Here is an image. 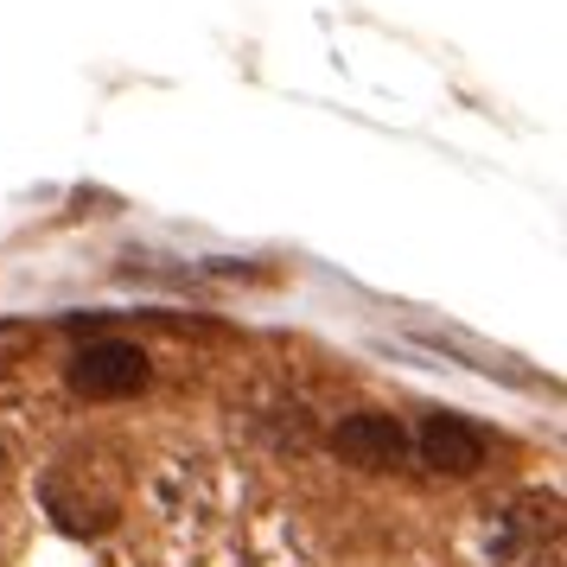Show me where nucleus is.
I'll use <instances>...</instances> for the list:
<instances>
[{
  "instance_id": "f257e3e1",
  "label": "nucleus",
  "mask_w": 567,
  "mask_h": 567,
  "mask_svg": "<svg viewBox=\"0 0 567 567\" xmlns=\"http://www.w3.org/2000/svg\"><path fill=\"white\" fill-rule=\"evenodd\" d=\"M141 383H147V351L128 344V338H96V344H83L78 363H71V389H78V395H96V402L134 395Z\"/></svg>"
},
{
  "instance_id": "f03ea898",
  "label": "nucleus",
  "mask_w": 567,
  "mask_h": 567,
  "mask_svg": "<svg viewBox=\"0 0 567 567\" xmlns=\"http://www.w3.org/2000/svg\"><path fill=\"white\" fill-rule=\"evenodd\" d=\"M332 453L344 465H358V472H389V465H402V453H409V434L389 414H344L332 427Z\"/></svg>"
},
{
  "instance_id": "7ed1b4c3",
  "label": "nucleus",
  "mask_w": 567,
  "mask_h": 567,
  "mask_svg": "<svg viewBox=\"0 0 567 567\" xmlns=\"http://www.w3.org/2000/svg\"><path fill=\"white\" fill-rule=\"evenodd\" d=\"M421 460L434 465V472L465 478V472L485 465V434H478L472 421H460V414H434V421L421 427Z\"/></svg>"
}]
</instances>
